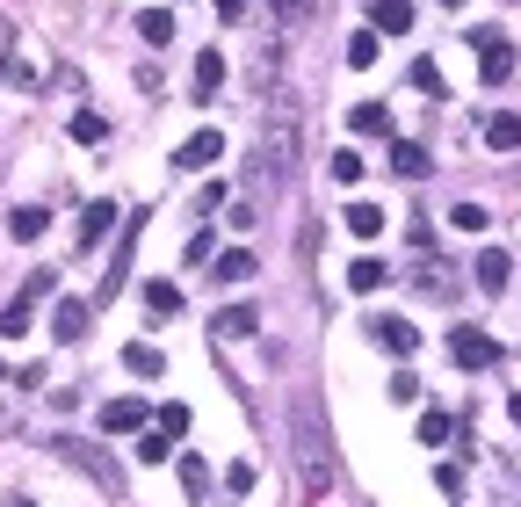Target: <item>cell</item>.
Segmentation results:
<instances>
[{"instance_id": "6da1fadb", "label": "cell", "mask_w": 521, "mask_h": 507, "mask_svg": "<svg viewBox=\"0 0 521 507\" xmlns=\"http://www.w3.org/2000/svg\"><path fill=\"white\" fill-rule=\"evenodd\" d=\"M290 457H297V493L326 500L333 493V450H326V428H319L312 399H297V413H290Z\"/></svg>"}, {"instance_id": "7a4b0ae2", "label": "cell", "mask_w": 521, "mask_h": 507, "mask_svg": "<svg viewBox=\"0 0 521 507\" xmlns=\"http://www.w3.org/2000/svg\"><path fill=\"white\" fill-rule=\"evenodd\" d=\"M297 153H304V131H297V102L283 95V102H275V116L261 124V174H268V182H290Z\"/></svg>"}, {"instance_id": "3957f363", "label": "cell", "mask_w": 521, "mask_h": 507, "mask_svg": "<svg viewBox=\"0 0 521 507\" xmlns=\"http://www.w3.org/2000/svg\"><path fill=\"white\" fill-rule=\"evenodd\" d=\"M449 355H456V370H493V363H500V341L485 334V326H456V334H449Z\"/></svg>"}, {"instance_id": "277c9868", "label": "cell", "mask_w": 521, "mask_h": 507, "mask_svg": "<svg viewBox=\"0 0 521 507\" xmlns=\"http://www.w3.org/2000/svg\"><path fill=\"white\" fill-rule=\"evenodd\" d=\"M471 51H478V66H485V87H500L514 73V44L500 37V29H471Z\"/></svg>"}, {"instance_id": "5b68a950", "label": "cell", "mask_w": 521, "mask_h": 507, "mask_svg": "<svg viewBox=\"0 0 521 507\" xmlns=\"http://www.w3.org/2000/svg\"><path fill=\"white\" fill-rule=\"evenodd\" d=\"M51 450L66 457V464H80V471H95V479H102V493H116V464L102 457V442H95V450H87L80 435H51Z\"/></svg>"}, {"instance_id": "8992f818", "label": "cell", "mask_w": 521, "mask_h": 507, "mask_svg": "<svg viewBox=\"0 0 521 507\" xmlns=\"http://www.w3.org/2000/svg\"><path fill=\"white\" fill-rule=\"evenodd\" d=\"M218 160H225V138L218 131H189V138L174 145V167L181 174H203V167H218Z\"/></svg>"}, {"instance_id": "52a82bcc", "label": "cell", "mask_w": 521, "mask_h": 507, "mask_svg": "<svg viewBox=\"0 0 521 507\" xmlns=\"http://www.w3.org/2000/svg\"><path fill=\"white\" fill-rule=\"evenodd\" d=\"M116 211H124V203H87V211H80V247H102L109 240V232H124V218H116Z\"/></svg>"}, {"instance_id": "ba28073f", "label": "cell", "mask_w": 521, "mask_h": 507, "mask_svg": "<svg viewBox=\"0 0 521 507\" xmlns=\"http://www.w3.org/2000/svg\"><path fill=\"white\" fill-rule=\"evenodd\" d=\"M471 268H478V290H485V297H500V290L514 283V254H507V247H485Z\"/></svg>"}, {"instance_id": "9c48e42d", "label": "cell", "mask_w": 521, "mask_h": 507, "mask_svg": "<svg viewBox=\"0 0 521 507\" xmlns=\"http://www.w3.org/2000/svg\"><path fill=\"white\" fill-rule=\"evenodd\" d=\"M87 319H95V305H87V297H58L51 334H58V341H87Z\"/></svg>"}, {"instance_id": "30bf717a", "label": "cell", "mask_w": 521, "mask_h": 507, "mask_svg": "<svg viewBox=\"0 0 521 507\" xmlns=\"http://www.w3.org/2000/svg\"><path fill=\"white\" fill-rule=\"evenodd\" d=\"M95 421H102V435H138L145 428V399H109Z\"/></svg>"}, {"instance_id": "8fae6325", "label": "cell", "mask_w": 521, "mask_h": 507, "mask_svg": "<svg viewBox=\"0 0 521 507\" xmlns=\"http://www.w3.org/2000/svg\"><path fill=\"white\" fill-rule=\"evenodd\" d=\"M254 326H261L254 305H225V312H210V334H218V341H247Z\"/></svg>"}, {"instance_id": "7c38bea8", "label": "cell", "mask_w": 521, "mask_h": 507, "mask_svg": "<svg viewBox=\"0 0 521 507\" xmlns=\"http://www.w3.org/2000/svg\"><path fill=\"white\" fill-rule=\"evenodd\" d=\"M427 167H435V160H427V145H413V138L391 145V174H398V182H427Z\"/></svg>"}, {"instance_id": "4fadbf2b", "label": "cell", "mask_w": 521, "mask_h": 507, "mask_svg": "<svg viewBox=\"0 0 521 507\" xmlns=\"http://www.w3.org/2000/svg\"><path fill=\"white\" fill-rule=\"evenodd\" d=\"M44 232H51V211H44V203H22V211H8V240H44Z\"/></svg>"}, {"instance_id": "5bb4252c", "label": "cell", "mask_w": 521, "mask_h": 507, "mask_svg": "<svg viewBox=\"0 0 521 507\" xmlns=\"http://www.w3.org/2000/svg\"><path fill=\"white\" fill-rule=\"evenodd\" d=\"M370 334H377V348H391V355H413V348H420V326H413V319H377Z\"/></svg>"}, {"instance_id": "9a60e30c", "label": "cell", "mask_w": 521, "mask_h": 507, "mask_svg": "<svg viewBox=\"0 0 521 507\" xmlns=\"http://www.w3.org/2000/svg\"><path fill=\"white\" fill-rule=\"evenodd\" d=\"M348 131H355V138H391V109H384V102H355V109H348Z\"/></svg>"}, {"instance_id": "2e32d148", "label": "cell", "mask_w": 521, "mask_h": 507, "mask_svg": "<svg viewBox=\"0 0 521 507\" xmlns=\"http://www.w3.org/2000/svg\"><path fill=\"white\" fill-rule=\"evenodd\" d=\"M254 268H261V261H254L247 247H225L218 261H210V276H218V283H254Z\"/></svg>"}, {"instance_id": "e0dca14e", "label": "cell", "mask_w": 521, "mask_h": 507, "mask_svg": "<svg viewBox=\"0 0 521 507\" xmlns=\"http://www.w3.org/2000/svg\"><path fill=\"white\" fill-rule=\"evenodd\" d=\"M370 29H384V37H406V29H413V8H406V0H370Z\"/></svg>"}, {"instance_id": "ac0fdd59", "label": "cell", "mask_w": 521, "mask_h": 507, "mask_svg": "<svg viewBox=\"0 0 521 507\" xmlns=\"http://www.w3.org/2000/svg\"><path fill=\"white\" fill-rule=\"evenodd\" d=\"M485 145H493V153H521V116L493 109V116H485Z\"/></svg>"}, {"instance_id": "d6986e66", "label": "cell", "mask_w": 521, "mask_h": 507, "mask_svg": "<svg viewBox=\"0 0 521 507\" xmlns=\"http://www.w3.org/2000/svg\"><path fill=\"white\" fill-rule=\"evenodd\" d=\"M384 283H391V268H384L377 254H362V261H348V290H355V297H370V290H384Z\"/></svg>"}, {"instance_id": "ffe728a7", "label": "cell", "mask_w": 521, "mask_h": 507, "mask_svg": "<svg viewBox=\"0 0 521 507\" xmlns=\"http://www.w3.org/2000/svg\"><path fill=\"white\" fill-rule=\"evenodd\" d=\"M131 450H138V464H167V457H174V435H167L160 421H145V428H138V442H131Z\"/></svg>"}, {"instance_id": "44dd1931", "label": "cell", "mask_w": 521, "mask_h": 507, "mask_svg": "<svg viewBox=\"0 0 521 507\" xmlns=\"http://www.w3.org/2000/svg\"><path fill=\"white\" fill-rule=\"evenodd\" d=\"M138 37H145L152 51L174 44V8H145V15H138Z\"/></svg>"}, {"instance_id": "7402d4cb", "label": "cell", "mask_w": 521, "mask_h": 507, "mask_svg": "<svg viewBox=\"0 0 521 507\" xmlns=\"http://www.w3.org/2000/svg\"><path fill=\"white\" fill-rule=\"evenodd\" d=\"M145 312H160V319H174V312H181V283H167V276H152V283H145Z\"/></svg>"}, {"instance_id": "603a6c76", "label": "cell", "mask_w": 521, "mask_h": 507, "mask_svg": "<svg viewBox=\"0 0 521 507\" xmlns=\"http://www.w3.org/2000/svg\"><path fill=\"white\" fill-rule=\"evenodd\" d=\"M124 370H131V377H160V370H167V355L152 348V341H131V348H124Z\"/></svg>"}, {"instance_id": "cb8c5ba5", "label": "cell", "mask_w": 521, "mask_h": 507, "mask_svg": "<svg viewBox=\"0 0 521 507\" xmlns=\"http://www.w3.org/2000/svg\"><path fill=\"white\" fill-rule=\"evenodd\" d=\"M218 87H225V58H218V51H203V58H196V102H210Z\"/></svg>"}, {"instance_id": "d4e9b609", "label": "cell", "mask_w": 521, "mask_h": 507, "mask_svg": "<svg viewBox=\"0 0 521 507\" xmlns=\"http://www.w3.org/2000/svg\"><path fill=\"white\" fill-rule=\"evenodd\" d=\"M348 232L355 240H377L384 232V203H348Z\"/></svg>"}, {"instance_id": "484cf974", "label": "cell", "mask_w": 521, "mask_h": 507, "mask_svg": "<svg viewBox=\"0 0 521 507\" xmlns=\"http://www.w3.org/2000/svg\"><path fill=\"white\" fill-rule=\"evenodd\" d=\"M449 435H456V421H449L442 406H427V413H420V442H427V450H442Z\"/></svg>"}, {"instance_id": "4316f807", "label": "cell", "mask_w": 521, "mask_h": 507, "mask_svg": "<svg viewBox=\"0 0 521 507\" xmlns=\"http://www.w3.org/2000/svg\"><path fill=\"white\" fill-rule=\"evenodd\" d=\"M73 138H80V145H102V138H109V116H102V109H73Z\"/></svg>"}, {"instance_id": "83f0119b", "label": "cell", "mask_w": 521, "mask_h": 507, "mask_svg": "<svg viewBox=\"0 0 521 507\" xmlns=\"http://www.w3.org/2000/svg\"><path fill=\"white\" fill-rule=\"evenodd\" d=\"M348 66H355V73L377 66V29H355V37H348Z\"/></svg>"}, {"instance_id": "f1b7e54d", "label": "cell", "mask_w": 521, "mask_h": 507, "mask_svg": "<svg viewBox=\"0 0 521 507\" xmlns=\"http://www.w3.org/2000/svg\"><path fill=\"white\" fill-rule=\"evenodd\" d=\"M29 305H37V297H15V305L0 312V334H8V341H22V334H29Z\"/></svg>"}, {"instance_id": "f546056e", "label": "cell", "mask_w": 521, "mask_h": 507, "mask_svg": "<svg viewBox=\"0 0 521 507\" xmlns=\"http://www.w3.org/2000/svg\"><path fill=\"white\" fill-rule=\"evenodd\" d=\"M449 225H456V232H485V225H493V211H485V203H456Z\"/></svg>"}, {"instance_id": "4dcf8cb0", "label": "cell", "mask_w": 521, "mask_h": 507, "mask_svg": "<svg viewBox=\"0 0 521 507\" xmlns=\"http://www.w3.org/2000/svg\"><path fill=\"white\" fill-rule=\"evenodd\" d=\"M413 87H427V95H435V87H442V66H435V58H413V73H406ZM442 95H449V87H442Z\"/></svg>"}, {"instance_id": "1f68e13d", "label": "cell", "mask_w": 521, "mask_h": 507, "mask_svg": "<svg viewBox=\"0 0 521 507\" xmlns=\"http://www.w3.org/2000/svg\"><path fill=\"white\" fill-rule=\"evenodd\" d=\"M152 421H160L167 435H189V406H181V399H167L160 413H152Z\"/></svg>"}, {"instance_id": "d6a6232c", "label": "cell", "mask_w": 521, "mask_h": 507, "mask_svg": "<svg viewBox=\"0 0 521 507\" xmlns=\"http://www.w3.org/2000/svg\"><path fill=\"white\" fill-rule=\"evenodd\" d=\"M181 486H189V500H196V493L210 486V464H203V457H181Z\"/></svg>"}, {"instance_id": "836d02e7", "label": "cell", "mask_w": 521, "mask_h": 507, "mask_svg": "<svg viewBox=\"0 0 521 507\" xmlns=\"http://www.w3.org/2000/svg\"><path fill=\"white\" fill-rule=\"evenodd\" d=\"M333 182L355 189V182H362V153H333Z\"/></svg>"}, {"instance_id": "e575fe53", "label": "cell", "mask_w": 521, "mask_h": 507, "mask_svg": "<svg viewBox=\"0 0 521 507\" xmlns=\"http://www.w3.org/2000/svg\"><path fill=\"white\" fill-rule=\"evenodd\" d=\"M391 399H398V406H413V399H420V377H413V370H398V377H391Z\"/></svg>"}, {"instance_id": "d590c367", "label": "cell", "mask_w": 521, "mask_h": 507, "mask_svg": "<svg viewBox=\"0 0 521 507\" xmlns=\"http://www.w3.org/2000/svg\"><path fill=\"white\" fill-rule=\"evenodd\" d=\"M51 290H58V276H51V268H37V276L22 283V297H51Z\"/></svg>"}, {"instance_id": "8d00e7d4", "label": "cell", "mask_w": 521, "mask_h": 507, "mask_svg": "<svg viewBox=\"0 0 521 507\" xmlns=\"http://www.w3.org/2000/svg\"><path fill=\"white\" fill-rule=\"evenodd\" d=\"M275 8H283V22H304V15H312V0H275Z\"/></svg>"}, {"instance_id": "74e56055", "label": "cell", "mask_w": 521, "mask_h": 507, "mask_svg": "<svg viewBox=\"0 0 521 507\" xmlns=\"http://www.w3.org/2000/svg\"><path fill=\"white\" fill-rule=\"evenodd\" d=\"M8 51H15V29L0 22V73H8Z\"/></svg>"}, {"instance_id": "f35d334b", "label": "cell", "mask_w": 521, "mask_h": 507, "mask_svg": "<svg viewBox=\"0 0 521 507\" xmlns=\"http://www.w3.org/2000/svg\"><path fill=\"white\" fill-rule=\"evenodd\" d=\"M442 8H464V0H442Z\"/></svg>"}]
</instances>
